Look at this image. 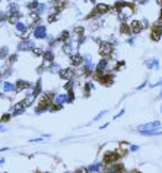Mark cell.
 Segmentation results:
<instances>
[{"label":"cell","instance_id":"23","mask_svg":"<svg viewBox=\"0 0 162 173\" xmlns=\"http://www.w3.org/2000/svg\"><path fill=\"white\" fill-rule=\"evenodd\" d=\"M99 170H101V164H99V163H94V164H91V166L86 167V172H89V173L99 172Z\"/></svg>","mask_w":162,"mask_h":173},{"label":"cell","instance_id":"37","mask_svg":"<svg viewBox=\"0 0 162 173\" xmlns=\"http://www.w3.org/2000/svg\"><path fill=\"white\" fill-rule=\"evenodd\" d=\"M124 112H126V109H121V111H120V112H118V114H117V115L114 116V119H118L120 116H123V115H124Z\"/></svg>","mask_w":162,"mask_h":173},{"label":"cell","instance_id":"40","mask_svg":"<svg viewBox=\"0 0 162 173\" xmlns=\"http://www.w3.org/2000/svg\"><path fill=\"white\" fill-rule=\"evenodd\" d=\"M146 83H147V80H145V82H143V83H142L140 86H137V90H140V89H143V87H145V86H146Z\"/></svg>","mask_w":162,"mask_h":173},{"label":"cell","instance_id":"4","mask_svg":"<svg viewBox=\"0 0 162 173\" xmlns=\"http://www.w3.org/2000/svg\"><path fill=\"white\" fill-rule=\"evenodd\" d=\"M34 48H35V44L31 39L23 38V39H21V42L18 45V51H32Z\"/></svg>","mask_w":162,"mask_h":173},{"label":"cell","instance_id":"11","mask_svg":"<svg viewBox=\"0 0 162 173\" xmlns=\"http://www.w3.org/2000/svg\"><path fill=\"white\" fill-rule=\"evenodd\" d=\"M61 49H63L66 54H70V55L76 54V49H74V45H73L72 41H66V42L63 44V47H61Z\"/></svg>","mask_w":162,"mask_h":173},{"label":"cell","instance_id":"34","mask_svg":"<svg viewBox=\"0 0 162 173\" xmlns=\"http://www.w3.org/2000/svg\"><path fill=\"white\" fill-rule=\"evenodd\" d=\"M32 53H34L35 55H38V57H42V54H44V53H42V49H41V48H37V47L32 49Z\"/></svg>","mask_w":162,"mask_h":173},{"label":"cell","instance_id":"50","mask_svg":"<svg viewBox=\"0 0 162 173\" xmlns=\"http://www.w3.org/2000/svg\"><path fill=\"white\" fill-rule=\"evenodd\" d=\"M161 112H162V105H161Z\"/></svg>","mask_w":162,"mask_h":173},{"label":"cell","instance_id":"20","mask_svg":"<svg viewBox=\"0 0 162 173\" xmlns=\"http://www.w3.org/2000/svg\"><path fill=\"white\" fill-rule=\"evenodd\" d=\"M2 89H3V92H16V84L9 83V82H5V83L2 84Z\"/></svg>","mask_w":162,"mask_h":173},{"label":"cell","instance_id":"48","mask_svg":"<svg viewBox=\"0 0 162 173\" xmlns=\"http://www.w3.org/2000/svg\"><path fill=\"white\" fill-rule=\"evenodd\" d=\"M158 97H162V90L159 92V96H158Z\"/></svg>","mask_w":162,"mask_h":173},{"label":"cell","instance_id":"8","mask_svg":"<svg viewBox=\"0 0 162 173\" xmlns=\"http://www.w3.org/2000/svg\"><path fill=\"white\" fill-rule=\"evenodd\" d=\"M161 36H162V25H161V23H156L155 26L152 28L151 38H152V41H159Z\"/></svg>","mask_w":162,"mask_h":173},{"label":"cell","instance_id":"31","mask_svg":"<svg viewBox=\"0 0 162 173\" xmlns=\"http://www.w3.org/2000/svg\"><path fill=\"white\" fill-rule=\"evenodd\" d=\"M74 101V95H73V90H69L67 92V103H72Z\"/></svg>","mask_w":162,"mask_h":173},{"label":"cell","instance_id":"46","mask_svg":"<svg viewBox=\"0 0 162 173\" xmlns=\"http://www.w3.org/2000/svg\"><path fill=\"white\" fill-rule=\"evenodd\" d=\"M156 3H158V5H159V6L162 7V0H156Z\"/></svg>","mask_w":162,"mask_h":173},{"label":"cell","instance_id":"13","mask_svg":"<svg viewBox=\"0 0 162 173\" xmlns=\"http://www.w3.org/2000/svg\"><path fill=\"white\" fill-rule=\"evenodd\" d=\"M123 167H124L123 164H118L117 162H114V163H110V164H107L105 172H123V170H124Z\"/></svg>","mask_w":162,"mask_h":173},{"label":"cell","instance_id":"21","mask_svg":"<svg viewBox=\"0 0 162 173\" xmlns=\"http://www.w3.org/2000/svg\"><path fill=\"white\" fill-rule=\"evenodd\" d=\"M95 89V86H94V83H91V82H88L85 86H83V95L85 96H89V93H91V90H94Z\"/></svg>","mask_w":162,"mask_h":173},{"label":"cell","instance_id":"35","mask_svg":"<svg viewBox=\"0 0 162 173\" xmlns=\"http://www.w3.org/2000/svg\"><path fill=\"white\" fill-rule=\"evenodd\" d=\"M107 112H108L107 109H105V111H102V112H99V114H98V115H96V116L94 118V121H99V119H101V118H102V116H104V115H105Z\"/></svg>","mask_w":162,"mask_h":173},{"label":"cell","instance_id":"27","mask_svg":"<svg viewBox=\"0 0 162 173\" xmlns=\"http://www.w3.org/2000/svg\"><path fill=\"white\" fill-rule=\"evenodd\" d=\"M45 10H47V5H45V3H40V6L35 9V12H37L38 15H42Z\"/></svg>","mask_w":162,"mask_h":173},{"label":"cell","instance_id":"38","mask_svg":"<svg viewBox=\"0 0 162 173\" xmlns=\"http://www.w3.org/2000/svg\"><path fill=\"white\" fill-rule=\"evenodd\" d=\"M161 84H162V79H161L159 82H156V83H153V84H151V87H152V89H155V87H159V86H161Z\"/></svg>","mask_w":162,"mask_h":173},{"label":"cell","instance_id":"7","mask_svg":"<svg viewBox=\"0 0 162 173\" xmlns=\"http://www.w3.org/2000/svg\"><path fill=\"white\" fill-rule=\"evenodd\" d=\"M120 153L118 151H111V153H105L104 154V163L105 164H110V163H114L120 159Z\"/></svg>","mask_w":162,"mask_h":173},{"label":"cell","instance_id":"24","mask_svg":"<svg viewBox=\"0 0 162 173\" xmlns=\"http://www.w3.org/2000/svg\"><path fill=\"white\" fill-rule=\"evenodd\" d=\"M120 32L121 34H124V35H127V34H130L131 32V28H130V25H127V23H121V26H120Z\"/></svg>","mask_w":162,"mask_h":173},{"label":"cell","instance_id":"26","mask_svg":"<svg viewBox=\"0 0 162 173\" xmlns=\"http://www.w3.org/2000/svg\"><path fill=\"white\" fill-rule=\"evenodd\" d=\"M38 6H40V2H38V0H31V2L28 3V9H29V10H35Z\"/></svg>","mask_w":162,"mask_h":173},{"label":"cell","instance_id":"18","mask_svg":"<svg viewBox=\"0 0 162 173\" xmlns=\"http://www.w3.org/2000/svg\"><path fill=\"white\" fill-rule=\"evenodd\" d=\"M23 112H25V106H23L22 102H19V103H16V105L13 106V112H12V116L21 115V114H23Z\"/></svg>","mask_w":162,"mask_h":173},{"label":"cell","instance_id":"3","mask_svg":"<svg viewBox=\"0 0 162 173\" xmlns=\"http://www.w3.org/2000/svg\"><path fill=\"white\" fill-rule=\"evenodd\" d=\"M32 35H34L35 39H45L47 38V28L42 26V25H35Z\"/></svg>","mask_w":162,"mask_h":173},{"label":"cell","instance_id":"19","mask_svg":"<svg viewBox=\"0 0 162 173\" xmlns=\"http://www.w3.org/2000/svg\"><path fill=\"white\" fill-rule=\"evenodd\" d=\"M15 84H16V92H21V90H27V89H29V83H28V82L18 80Z\"/></svg>","mask_w":162,"mask_h":173},{"label":"cell","instance_id":"30","mask_svg":"<svg viewBox=\"0 0 162 173\" xmlns=\"http://www.w3.org/2000/svg\"><path fill=\"white\" fill-rule=\"evenodd\" d=\"M82 58H83V64H91V63H92V57H91V54H83Z\"/></svg>","mask_w":162,"mask_h":173},{"label":"cell","instance_id":"39","mask_svg":"<svg viewBox=\"0 0 162 173\" xmlns=\"http://www.w3.org/2000/svg\"><path fill=\"white\" fill-rule=\"evenodd\" d=\"M137 150H139V145H130V151L134 153V151H137Z\"/></svg>","mask_w":162,"mask_h":173},{"label":"cell","instance_id":"10","mask_svg":"<svg viewBox=\"0 0 162 173\" xmlns=\"http://www.w3.org/2000/svg\"><path fill=\"white\" fill-rule=\"evenodd\" d=\"M130 28H131V34L137 35V34H140V32H142L143 25H142V22H140V20H133V22L130 23Z\"/></svg>","mask_w":162,"mask_h":173},{"label":"cell","instance_id":"6","mask_svg":"<svg viewBox=\"0 0 162 173\" xmlns=\"http://www.w3.org/2000/svg\"><path fill=\"white\" fill-rule=\"evenodd\" d=\"M58 74H60L61 79H64V80H72L76 73H74V70H73L72 67H69V68H60V70H58Z\"/></svg>","mask_w":162,"mask_h":173},{"label":"cell","instance_id":"9","mask_svg":"<svg viewBox=\"0 0 162 173\" xmlns=\"http://www.w3.org/2000/svg\"><path fill=\"white\" fill-rule=\"evenodd\" d=\"M54 61V53H53V49H47V51H44L42 54V63L45 67H48L50 64H51Z\"/></svg>","mask_w":162,"mask_h":173},{"label":"cell","instance_id":"29","mask_svg":"<svg viewBox=\"0 0 162 173\" xmlns=\"http://www.w3.org/2000/svg\"><path fill=\"white\" fill-rule=\"evenodd\" d=\"M73 87H74V82H73V79H72V80H67L66 84H64V89L69 92V90H73Z\"/></svg>","mask_w":162,"mask_h":173},{"label":"cell","instance_id":"2","mask_svg":"<svg viewBox=\"0 0 162 173\" xmlns=\"http://www.w3.org/2000/svg\"><path fill=\"white\" fill-rule=\"evenodd\" d=\"M98 51H99V54H101L102 57H110L111 54H113V51H114V47H113V44H111V42L104 41V42L99 44Z\"/></svg>","mask_w":162,"mask_h":173},{"label":"cell","instance_id":"32","mask_svg":"<svg viewBox=\"0 0 162 173\" xmlns=\"http://www.w3.org/2000/svg\"><path fill=\"white\" fill-rule=\"evenodd\" d=\"M12 118V114H3L2 118H0V122H7Z\"/></svg>","mask_w":162,"mask_h":173},{"label":"cell","instance_id":"47","mask_svg":"<svg viewBox=\"0 0 162 173\" xmlns=\"http://www.w3.org/2000/svg\"><path fill=\"white\" fill-rule=\"evenodd\" d=\"M5 163V159H0V164H3Z\"/></svg>","mask_w":162,"mask_h":173},{"label":"cell","instance_id":"1","mask_svg":"<svg viewBox=\"0 0 162 173\" xmlns=\"http://www.w3.org/2000/svg\"><path fill=\"white\" fill-rule=\"evenodd\" d=\"M114 9L118 12V16H120V19H121V20L130 18V16L133 15V12H134L133 5L126 3V2H117V3H116V6H114Z\"/></svg>","mask_w":162,"mask_h":173},{"label":"cell","instance_id":"44","mask_svg":"<svg viewBox=\"0 0 162 173\" xmlns=\"http://www.w3.org/2000/svg\"><path fill=\"white\" fill-rule=\"evenodd\" d=\"M5 131H6V128L3 125H0V132H5Z\"/></svg>","mask_w":162,"mask_h":173},{"label":"cell","instance_id":"14","mask_svg":"<svg viewBox=\"0 0 162 173\" xmlns=\"http://www.w3.org/2000/svg\"><path fill=\"white\" fill-rule=\"evenodd\" d=\"M110 10V6L108 5H104V3H99V5H95V13L96 15H104Z\"/></svg>","mask_w":162,"mask_h":173},{"label":"cell","instance_id":"28","mask_svg":"<svg viewBox=\"0 0 162 173\" xmlns=\"http://www.w3.org/2000/svg\"><path fill=\"white\" fill-rule=\"evenodd\" d=\"M9 55V48L7 47H2L0 48V58H6Z\"/></svg>","mask_w":162,"mask_h":173},{"label":"cell","instance_id":"41","mask_svg":"<svg viewBox=\"0 0 162 173\" xmlns=\"http://www.w3.org/2000/svg\"><path fill=\"white\" fill-rule=\"evenodd\" d=\"M127 42H129L130 45H133V44H134V36H130V38L127 39Z\"/></svg>","mask_w":162,"mask_h":173},{"label":"cell","instance_id":"42","mask_svg":"<svg viewBox=\"0 0 162 173\" xmlns=\"http://www.w3.org/2000/svg\"><path fill=\"white\" fill-rule=\"evenodd\" d=\"M41 141V138H32L31 140V143H40Z\"/></svg>","mask_w":162,"mask_h":173},{"label":"cell","instance_id":"36","mask_svg":"<svg viewBox=\"0 0 162 173\" xmlns=\"http://www.w3.org/2000/svg\"><path fill=\"white\" fill-rule=\"evenodd\" d=\"M16 60H18V55H16V54H13V55H10V57H9V60H7V63H9V64H13V63H15Z\"/></svg>","mask_w":162,"mask_h":173},{"label":"cell","instance_id":"45","mask_svg":"<svg viewBox=\"0 0 162 173\" xmlns=\"http://www.w3.org/2000/svg\"><path fill=\"white\" fill-rule=\"evenodd\" d=\"M108 127V122L107 124H104V125H101V130H104V128H107Z\"/></svg>","mask_w":162,"mask_h":173},{"label":"cell","instance_id":"17","mask_svg":"<svg viewBox=\"0 0 162 173\" xmlns=\"http://www.w3.org/2000/svg\"><path fill=\"white\" fill-rule=\"evenodd\" d=\"M15 28H16V31L19 32V34H27V31H28V25L27 23H23V22H21V20H18L16 23H15Z\"/></svg>","mask_w":162,"mask_h":173},{"label":"cell","instance_id":"15","mask_svg":"<svg viewBox=\"0 0 162 173\" xmlns=\"http://www.w3.org/2000/svg\"><path fill=\"white\" fill-rule=\"evenodd\" d=\"M35 99H37V96L31 92V93H28V95H27V97H25L23 101H22V103H23V106H25V108H28V106H31V105L35 102Z\"/></svg>","mask_w":162,"mask_h":173},{"label":"cell","instance_id":"51","mask_svg":"<svg viewBox=\"0 0 162 173\" xmlns=\"http://www.w3.org/2000/svg\"><path fill=\"white\" fill-rule=\"evenodd\" d=\"M133 2H136V0H133Z\"/></svg>","mask_w":162,"mask_h":173},{"label":"cell","instance_id":"16","mask_svg":"<svg viewBox=\"0 0 162 173\" xmlns=\"http://www.w3.org/2000/svg\"><path fill=\"white\" fill-rule=\"evenodd\" d=\"M70 61H72L73 67H79V66H82V64H83V58H82V55H80V54H73V55H72V58H70Z\"/></svg>","mask_w":162,"mask_h":173},{"label":"cell","instance_id":"43","mask_svg":"<svg viewBox=\"0 0 162 173\" xmlns=\"http://www.w3.org/2000/svg\"><path fill=\"white\" fill-rule=\"evenodd\" d=\"M147 2H149V0H139L140 5H145V3H147Z\"/></svg>","mask_w":162,"mask_h":173},{"label":"cell","instance_id":"22","mask_svg":"<svg viewBox=\"0 0 162 173\" xmlns=\"http://www.w3.org/2000/svg\"><path fill=\"white\" fill-rule=\"evenodd\" d=\"M58 42L61 41V42H66V41H69L70 39V32H67V31H64V32H61L60 35H58Z\"/></svg>","mask_w":162,"mask_h":173},{"label":"cell","instance_id":"25","mask_svg":"<svg viewBox=\"0 0 162 173\" xmlns=\"http://www.w3.org/2000/svg\"><path fill=\"white\" fill-rule=\"evenodd\" d=\"M32 93H34L35 96H38V95L41 93V80H38V83H37V84L34 86V89H32Z\"/></svg>","mask_w":162,"mask_h":173},{"label":"cell","instance_id":"49","mask_svg":"<svg viewBox=\"0 0 162 173\" xmlns=\"http://www.w3.org/2000/svg\"><path fill=\"white\" fill-rule=\"evenodd\" d=\"M91 2H92V3H94V5H95V0H91Z\"/></svg>","mask_w":162,"mask_h":173},{"label":"cell","instance_id":"12","mask_svg":"<svg viewBox=\"0 0 162 173\" xmlns=\"http://www.w3.org/2000/svg\"><path fill=\"white\" fill-rule=\"evenodd\" d=\"M145 66L149 70H158L159 68V60L158 58H149L145 61Z\"/></svg>","mask_w":162,"mask_h":173},{"label":"cell","instance_id":"33","mask_svg":"<svg viewBox=\"0 0 162 173\" xmlns=\"http://www.w3.org/2000/svg\"><path fill=\"white\" fill-rule=\"evenodd\" d=\"M9 16H10L9 12H0V20H6L9 19Z\"/></svg>","mask_w":162,"mask_h":173},{"label":"cell","instance_id":"5","mask_svg":"<svg viewBox=\"0 0 162 173\" xmlns=\"http://www.w3.org/2000/svg\"><path fill=\"white\" fill-rule=\"evenodd\" d=\"M161 127V122L159 121H152V122H147V124H142V125L137 127L139 131H153L156 128Z\"/></svg>","mask_w":162,"mask_h":173}]
</instances>
